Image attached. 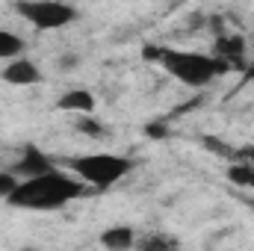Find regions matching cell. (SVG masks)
<instances>
[{"label": "cell", "mask_w": 254, "mask_h": 251, "mask_svg": "<svg viewBox=\"0 0 254 251\" xmlns=\"http://www.w3.org/2000/svg\"><path fill=\"white\" fill-rule=\"evenodd\" d=\"M204 145H207V148H213L219 157H222V154H225V157H237V151H234V148H228L225 142H219V139H213V136H207V139H204Z\"/></svg>", "instance_id": "cell-13"}, {"label": "cell", "mask_w": 254, "mask_h": 251, "mask_svg": "<svg viewBox=\"0 0 254 251\" xmlns=\"http://www.w3.org/2000/svg\"><path fill=\"white\" fill-rule=\"evenodd\" d=\"M243 51H246V42L240 36H222L216 42V57L225 60V63H240L243 60Z\"/></svg>", "instance_id": "cell-9"}, {"label": "cell", "mask_w": 254, "mask_h": 251, "mask_svg": "<svg viewBox=\"0 0 254 251\" xmlns=\"http://www.w3.org/2000/svg\"><path fill=\"white\" fill-rule=\"evenodd\" d=\"M15 12L36 30H63L77 18V9L63 0H18Z\"/></svg>", "instance_id": "cell-4"}, {"label": "cell", "mask_w": 254, "mask_h": 251, "mask_svg": "<svg viewBox=\"0 0 254 251\" xmlns=\"http://www.w3.org/2000/svg\"><path fill=\"white\" fill-rule=\"evenodd\" d=\"M48 169H54V163H51L39 148H27L24 157H21V163L15 166V175H21V178H33V175L48 172Z\"/></svg>", "instance_id": "cell-7"}, {"label": "cell", "mask_w": 254, "mask_h": 251, "mask_svg": "<svg viewBox=\"0 0 254 251\" xmlns=\"http://www.w3.org/2000/svg\"><path fill=\"white\" fill-rule=\"evenodd\" d=\"M24 54V39L18 33L0 30V60H15Z\"/></svg>", "instance_id": "cell-10"}, {"label": "cell", "mask_w": 254, "mask_h": 251, "mask_svg": "<svg viewBox=\"0 0 254 251\" xmlns=\"http://www.w3.org/2000/svg\"><path fill=\"white\" fill-rule=\"evenodd\" d=\"M15 184H18V181L12 178V172H3V169H0V198H6Z\"/></svg>", "instance_id": "cell-14"}, {"label": "cell", "mask_w": 254, "mask_h": 251, "mask_svg": "<svg viewBox=\"0 0 254 251\" xmlns=\"http://www.w3.org/2000/svg\"><path fill=\"white\" fill-rule=\"evenodd\" d=\"M83 195H86L83 181H74L71 175H65L60 169H48L42 175L18 181L12 192L6 195V201L18 210H60L68 201L83 198Z\"/></svg>", "instance_id": "cell-1"}, {"label": "cell", "mask_w": 254, "mask_h": 251, "mask_svg": "<svg viewBox=\"0 0 254 251\" xmlns=\"http://www.w3.org/2000/svg\"><path fill=\"white\" fill-rule=\"evenodd\" d=\"M77 127H80V130H89V136H104V133H107L101 125H95V122H89V119H80Z\"/></svg>", "instance_id": "cell-15"}, {"label": "cell", "mask_w": 254, "mask_h": 251, "mask_svg": "<svg viewBox=\"0 0 254 251\" xmlns=\"http://www.w3.org/2000/svg\"><path fill=\"white\" fill-rule=\"evenodd\" d=\"M0 77L9 86H36V83H42V71L30 63V60H18V57L9 60V65L0 71Z\"/></svg>", "instance_id": "cell-5"}, {"label": "cell", "mask_w": 254, "mask_h": 251, "mask_svg": "<svg viewBox=\"0 0 254 251\" xmlns=\"http://www.w3.org/2000/svg\"><path fill=\"white\" fill-rule=\"evenodd\" d=\"M228 181L237 187H254V163H234L228 169Z\"/></svg>", "instance_id": "cell-11"}, {"label": "cell", "mask_w": 254, "mask_h": 251, "mask_svg": "<svg viewBox=\"0 0 254 251\" xmlns=\"http://www.w3.org/2000/svg\"><path fill=\"white\" fill-rule=\"evenodd\" d=\"M252 65H254V54H252Z\"/></svg>", "instance_id": "cell-16"}, {"label": "cell", "mask_w": 254, "mask_h": 251, "mask_svg": "<svg viewBox=\"0 0 254 251\" xmlns=\"http://www.w3.org/2000/svg\"><path fill=\"white\" fill-rule=\"evenodd\" d=\"M142 54H145V60H157L175 80H181L187 86H207L216 74L228 71L225 60L207 57V54H195V51H157V48H145Z\"/></svg>", "instance_id": "cell-2"}, {"label": "cell", "mask_w": 254, "mask_h": 251, "mask_svg": "<svg viewBox=\"0 0 254 251\" xmlns=\"http://www.w3.org/2000/svg\"><path fill=\"white\" fill-rule=\"evenodd\" d=\"M101 246L104 249H113V251H127L130 246H136V234H133V228H107L104 234H101Z\"/></svg>", "instance_id": "cell-8"}, {"label": "cell", "mask_w": 254, "mask_h": 251, "mask_svg": "<svg viewBox=\"0 0 254 251\" xmlns=\"http://www.w3.org/2000/svg\"><path fill=\"white\" fill-rule=\"evenodd\" d=\"M57 107L65 113H80V116H89L95 110V95L89 89H68L63 98L57 101Z\"/></svg>", "instance_id": "cell-6"}, {"label": "cell", "mask_w": 254, "mask_h": 251, "mask_svg": "<svg viewBox=\"0 0 254 251\" xmlns=\"http://www.w3.org/2000/svg\"><path fill=\"white\" fill-rule=\"evenodd\" d=\"M178 243L175 240H169V237H148V240H142L139 243V249L145 251H160V249H175Z\"/></svg>", "instance_id": "cell-12"}, {"label": "cell", "mask_w": 254, "mask_h": 251, "mask_svg": "<svg viewBox=\"0 0 254 251\" xmlns=\"http://www.w3.org/2000/svg\"><path fill=\"white\" fill-rule=\"evenodd\" d=\"M68 169L89 187L110 189L116 187L133 166H130L127 157H119V154H86V157H71Z\"/></svg>", "instance_id": "cell-3"}]
</instances>
